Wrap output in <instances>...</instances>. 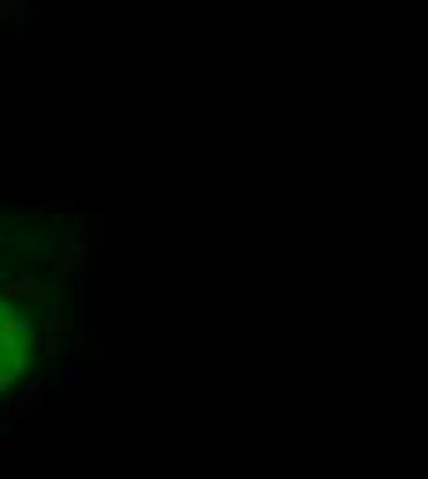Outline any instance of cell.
Here are the masks:
<instances>
[{
	"instance_id": "cell-1",
	"label": "cell",
	"mask_w": 428,
	"mask_h": 479,
	"mask_svg": "<svg viewBox=\"0 0 428 479\" xmlns=\"http://www.w3.org/2000/svg\"><path fill=\"white\" fill-rule=\"evenodd\" d=\"M23 354H26V346L19 339V324L0 314V387L15 380V373L23 369Z\"/></svg>"
}]
</instances>
